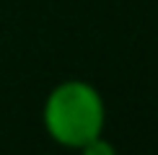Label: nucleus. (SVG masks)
I'll return each mask as SVG.
<instances>
[{
    "label": "nucleus",
    "mask_w": 158,
    "mask_h": 155,
    "mask_svg": "<svg viewBox=\"0 0 158 155\" xmlns=\"http://www.w3.org/2000/svg\"><path fill=\"white\" fill-rule=\"evenodd\" d=\"M42 127L65 150H81L106 129V101L94 83L68 78L49 88L42 103Z\"/></svg>",
    "instance_id": "1"
},
{
    "label": "nucleus",
    "mask_w": 158,
    "mask_h": 155,
    "mask_svg": "<svg viewBox=\"0 0 158 155\" xmlns=\"http://www.w3.org/2000/svg\"><path fill=\"white\" fill-rule=\"evenodd\" d=\"M78 153L81 155H119L117 147L111 145V140H106L104 134H98V137H94L91 142H85Z\"/></svg>",
    "instance_id": "2"
}]
</instances>
